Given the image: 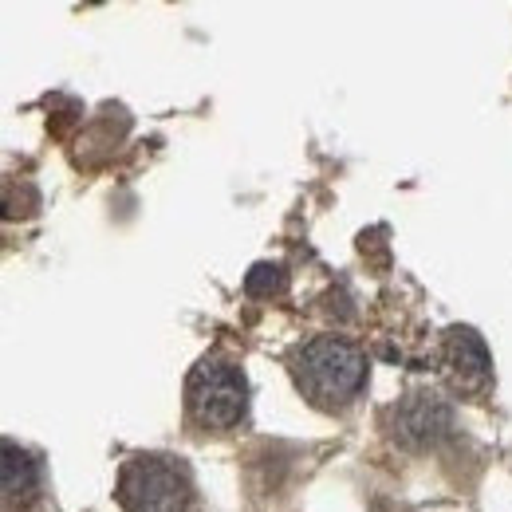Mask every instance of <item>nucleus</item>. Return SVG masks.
Instances as JSON below:
<instances>
[{
  "instance_id": "3",
  "label": "nucleus",
  "mask_w": 512,
  "mask_h": 512,
  "mask_svg": "<svg viewBox=\"0 0 512 512\" xmlns=\"http://www.w3.org/2000/svg\"><path fill=\"white\" fill-rule=\"evenodd\" d=\"M186 398H190V414L197 426H205V430H229L245 414L249 386H245V375H241V367L233 359L209 355V359H201L193 367Z\"/></svg>"
},
{
  "instance_id": "1",
  "label": "nucleus",
  "mask_w": 512,
  "mask_h": 512,
  "mask_svg": "<svg viewBox=\"0 0 512 512\" xmlns=\"http://www.w3.org/2000/svg\"><path fill=\"white\" fill-rule=\"evenodd\" d=\"M292 379L323 410L347 406L367 383V355L343 335H316L296 347Z\"/></svg>"
},
{
  "instance_id": "5",
  "label": "nucleus",
  "mask_w": 512,
  "mask_h": 512,
  "mask_svg": "<svg viewBox=\"0 0 512 512\" xmlns=\"http://www.w3.org/2000/svg\"><path fill=\"white\" fill-rule=\"evenodd\" d=\"M442 371L453 390L461 394H485L493 383V359L485 339L473 327H449L442 339Z\"/></svg>"
},
{
  "instance_id": "7",
  "label": "nucleus",
  "mask_w": 512,
  "mask_h": 512,
  "mask_svg": "<svg viewBox=\"0 0 512 512\" xmlns=\"http://www.w3.org/2000/svg\"><path fill=\"white\" fill-rule=\"evenodd\" d=\"M284 284H288V276H284L280 264H253V272L245 276V292H249L253 300H272V296H280Z\"/></svg>"
},
{
  "instance_id": "6",
  "label": "nucleus",
  "mask_w": 512,
  "mask_h": 512,
  "mask_svg": "<svg viewBox=\"0 0 512 512\" xmlns=\"http://www.w3.org/2000/svg\"><path fill=\"white\" fill-rule=\"evenodd\" d=\"M36 493H40V469H36V461L24 449L4 442V501L8 505H28Z\"/></svg>"
},
{
  "instance_id": "4",
  "label": "nucleus",
  "mask_w": 512,
  "mask_h": 512,
  "mask_svg": "<svg viewBox=\"0 0 512 512\" xmlns=\"http://www.w3.org/2000/svg\"><path fill=\"white\" fill-rule=\"evenodd\" d=\"M386 430L402 449H430L453 430V410L434 390H410L386 414Z\"/></svg>"
},
{
  "instance_id": "2",
  "label": "nucleus",
  "mask_w": 512,
  "mask_h": 512,
  "mask_svg": "<svg viewBox=\"0 0 512 512\" xmlns=\"http://www.w3.org/2000/svg\"><path fill=\"white\" fill-rule=\"evenodd\" d=\"M190 493L193 485L186 465L162 453L130 457L119 477V501L127 512H186Z\"/></svg>"
}]
</instances>
